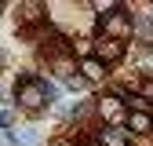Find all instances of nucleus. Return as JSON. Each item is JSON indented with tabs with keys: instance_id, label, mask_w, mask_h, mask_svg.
<instances>
[{
	"instance_id": "1",
	"label": "nucleus",
	"mask_w": 153,
	"mask_h": 146,
	"mask_svg": "<svg viewBox=\"0 0 153 146\" xmlns=\"http://www.w3.org/2000/svg\"><path fill=\"white\" fill-rule=\"evenodd\" d=\"M15 99H18V106H26V110H40L44 102H48V80H40V77H22L18 80V88H15Z\"/></svg>"
},
{
	"instance_id": "2",
	"label": "nucleus",
	"mask_w": 153,
	"mask_h": 146,
	"mask_svg": "<svg viewBox=\"0 0 153 146\" xmlns=\"http://www.w3.org/2000/svg\"><path fill=\"white\" fill-rule=\"evenodd\" d=\"M99 26H102V33H106V40H120V44L128 40L131 33H135V22L128 18V11H124V7L102 15V18H99Z\"/></svg>"
},
{
	"instance_id": "3",
	"label": "nucleus",
	"mask_w": 153,
	"mask_h": 146,
	"mask_svg": "<svg viewBox=\"0 0 153 146\" xmlns=\"http://www.w3.org/2000/svg\"><path fill=\"white\" fill-rule=\"evenodd\" d=\"M95 59H99L102 66H109V62H120L124 59V44L120 40H95Z\"/></svg>"
},
{
	"instance_id": "4",
	"label": "nucleus",
	"mask_w": 153,
	"mask_h": 146,
	"mask_svg": "<svg viewBox=\"0 0 153 146\" xmlns=\"http://www.w3.org/2000/svg\"><path fill=\"white\" fill-rule=\"evenodd\" d=\"M128 132L149 135V132H153V117H149V113H139V110H131V113H128Z\"/></svg>"
},
{
	"instance_id": "5",
	"label": "nucleus",
	"mask_w": 153,
	"mask_h": 146,
	"mask_svg": "<svg viewBox=\"0 0 153 146\" xmlns=\"http://www.w3.org/2000/svg\"><path fill=\"white\" fill-rule=\"evenodd\" d=\"M80 73H84V80H102L106 77V66L95 59V55H88V59L80 62Z\"/></svg>"
},
{
	"instance_id": "6",
	"label": "nucleus",
	"mask_w": 153,
	"mask_h": 146,
	"mask_svg": "<svg viewBox=\"0 0 153 146\" xmlns=\"http://www.w3.org/2000/svg\"><path fill=\"white\" fill-rule=\"evenodd\" d=\"M102 146H128V135H124V128H106V132L99 135Z\"/></svg>"
},
{
	"instance_id": "7",
	"label": "nucleus",
	"mask_w": 153,
	"mask_h": 146,
	"mask_svg": "<svg viewBox=\"0 0 153 146\" xmlns=\"http://www.w3.org/2000/svg\"><path fill=\"white\" fill-rule=\"evenodd\" d=\"M99 113H102V117H109V121H117V117H120L117 99H102V102H99Z\"/></svg>"
},
{
	"instance_id": "8",
	"label": "nucleus",
	"mask_w": 153,
	"mask_h": 146,
	"mask_svg": "<svg viewBox=\"0 0 153 146\" xmlns=\"http://www.w3.org/2000/svg\"><path fill=\"white\" fill-rule=\"evenodd\" d=\"M40 11H44L40 4H26V15H22V18H26V22H36V18H40Z\"/></svg>"
},
{
	"instance_id": "9",
	"label": "nucleus",
	"mask_w": 153,
	"mask_h": 146,
	"mask_svg": "<svg viewBox=\"0 0 153 146\" xmlns=\"http://www.w3.org/2000/svg\"><path fill=\"white\" fill-rule=\"evenodd\" d=\"M139 88H142V95H146V102L153 99V80H139Z\"/></svg>"
},
{
	"instance_id": "10",
	"label": "nucleus",
	"mask_w": 153,
	"mask_h": 146,
	"mask_svg": "<svg viewBox=\"0 0 153 146\" xmlns=\"http://www.w3.org/2000/svg\"><path fill=\"white\" fill-rule=\"evenodd\" d=\"M0 124H4V128L15 124V113H11V110H0Z\"/></svg>"
},
{
	"instance_id": "11",
	"label": "nucleus",
	"mask_w": 153,
	"mask_h": 146,
	"mask_svg": "<svg viewBox=\"0 0 153 146\" xmlns=\"http://www.w3.org/2000/svg\"><path fill=\"white\" fill-rule=\"evenodd\" d=\"M55 146H76L73 139H59V142H55Z\"/></svg>"
},
{
	"instance_id": "12",
	"label": "nucleus",
	"mask_w": 153,
	"mask_h": 146,
	"mask_svg": "<svg viewBox=\"0 0 153 146\" xmlns=\"http://www.w3.org/2000/svg\"><path fill=\"white\" fill-rule=\"evenodd\" d=\"M4 62H7V55H4V51H0V69H4Z\"/></svg>"
},
{
	"instance_id": "13",
	"label": "nucleus",
	"mask_w": 153,
	"mask_h": 146,
	"mask_svg": "<svg viewBox=\"0 0 153 146\" xmlns=\"http://www.w3.org/2000/svg\"><path fill=\"white\" fill-rule=\"evenodd\" d=\"M0 146H11V142H7V139H4V135H0Z\"/></svg>"
},
{
	"instance_id": "14",
	"label": "nucleus",
	"mask_w": 153,
	"mask_h": 146,
	"mask_svg": "<svg viewBox=\"0 0 153 146\" xmlns=\"http://www.w3.org/2000/svg\"><path fill=\"white\" fill-rule=\"evenodd\" d=\"M0 11H4V4H0Z\"/></svg>"
}]
</instances>
